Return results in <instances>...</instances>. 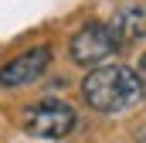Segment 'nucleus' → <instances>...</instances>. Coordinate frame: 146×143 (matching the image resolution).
<instances>
[{"label":"nucleus","instance_id":"2","mask_svg":"<svg viewBox=\"0 0 146 143\" xmlns=\"http://www.w3.org/2000/svg\"><path fill=\"white\" fill-rule=\"evenodd\" d=\"M78 123L75 109L61 99H41L34 106H27L21 112V126L31 133V136H41V140H61L68 136Z\"/></svg>","mask_w":146,"mask_h":143},{"label":"nucleus","instance_id":"5","mask_svg":"<svg viewBox=\"0 0 146 143\" xmlns=\"http://www.w3.org/2000/svg\"><path fill=\"white\" fill-rule=\"evenodd\" d=\"M112 27V37H115V44L119 48H129V44H136L146 31V10L143 7H122L115 17L109 21Z\"/></svg>","mask_w":146,"mask_h":143},{"label":"nucleus","instance_id":"3","mask_svg":"<svg viewBox=\"0 0 146 143\" xmlns=\"http://www.w3.org/2000/svg\"><path fill=\"white\" fill-rule=\"evenodd\" d=\"M119 51L115 37H112L109 21H92L85 27H78L68 41V55H72L75 65H88V68H99L109 55Z\"/></svg>","mask_w":146,"mask_h":143},{"label":"nucleus","instance_id":"1","mask_svg":"<svg viewBox=\"0 0 146 143\" xmlns=\"http://www.w3.org/2000/svg\"><path fill=\"white\" fill-rule=\"evenodd\" d=\"M82 99L95 112H129L146 99V85L136 68L126 65H99L85 75Z\"/></svg>","mask_w":146,"mask_h":143},{"label":"nucleus","instance_id":"6","mask_svg":"<svg viewBox=\"0 0 146 143\" xmlns=\"http://www.w3.org/2000/svg\"><path fill=\"white\" fill-rule=\"evenodd\" d=\"M136 75L143 78V85H146V55H143V58H139V68H136Z\"/></svg>","mask_w":146,"mask_h":143},{"label":"nucleus","instance_id":"4","mask_svg":"<svg viewBox=\"0 0 146 143\" xmlns=\"http://www.w3.org/2000/svg\"><path fill=\"white\" fill-rule=\"evenodd\" d=\"M51 65V48L48 44H37V48H27L24 55L10 58L3 68H0V85L3 89H21V85H31L37 82Z\"/></svg>","mask_w":146,"mask_h":143}]
</instances>
